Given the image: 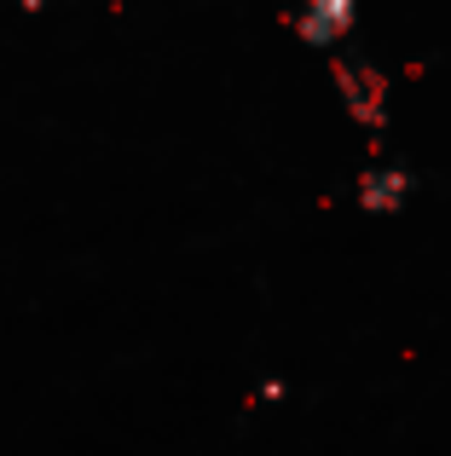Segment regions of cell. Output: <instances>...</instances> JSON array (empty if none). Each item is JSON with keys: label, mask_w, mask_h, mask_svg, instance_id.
Masks as SVG:
<instances>
[{"label": "cell", "mask_w": 451, "mask_h": 456, "mask_svg": "<svg viewBox=\"0 0 451 456\" xmlns=\"http://www.w3.org/2000/svg\"><path fill=\"white\" fill-rule=\"evenodd\" d=\"M348 18H353V0H307V18H301V29H307V41L330 46L341 29H348Z\"/></svg>", "instance_id": "1"}]
</instances>
